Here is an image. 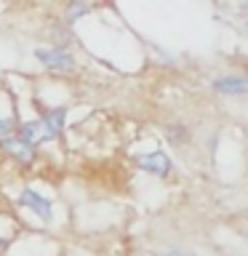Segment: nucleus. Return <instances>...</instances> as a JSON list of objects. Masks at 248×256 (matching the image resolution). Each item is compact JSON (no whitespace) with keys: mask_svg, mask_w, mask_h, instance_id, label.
I'll return each instance as SVG.
<instances>
[{"mask_svg":"<svg viewBox=\"0 0 248 256\" xmlns=\"http://www.w3.org/2000/svg\"><path fill=\"white\" fill-rule=\"evenodd\" d=\"M19 139H22L24 144H30V147H32V144L40 142V139H51V134H48V128H46L43 120H35V123H24V126H22Z\"/></svg>","mask_w":248,"mask_h":256,"instance_id":"4","label":"nucleus"},{"mask_svg":"<svg viewBox=\"0 0 248 256\" xmlns=\"http://www.w3.org/2000/svg\"><path fill=\"white\" fill-rule=\"evenodd\" d=\"M8 134H11V123H8V120H0V136H3V142L8 139Z\"/></svg>","mask_w":248,"mask_h":256,"instance_id":"8","label":"nucleus"},{"mask_svg":"<svg viewBox=\"0 0 248 256\" xmlns=\"http://www.w3.org/2000/svg\"><path fill=\"white\" fill-rule=\"evenodd\" d=\"M64 120H67V115H64L62 110H56V112H51V115H46V118H43V123H46V128H48V134L56 136V134H62Z\"/></svg>","mask_w":248,"mask_h":256,"instance_id":"7","label":"nucleus"},{"mask_svg":"<svg viewBox=\"0 0 248 256\" xmlns=\"http://www.w3.org/2000/svg\"><path fill=\"white\" fill-rule=\"evenodd\" d=\"M163 256H184L182 251H168V254H163Z\"/></svg>","mask_w":248,"mask_h":256,"instance_id":"10","label":"nucleus"},{"mask_svg":"<svg viewBox=\"0 0 248 256\" xmlns=\"http://www.w3.org/2000/svg\"><path fill=\"white\" fill-rule=\"evenodd\" d=\"M139 166L144 168V171L158 174V176H166L168 171H171V160H168V155H163V152H152V155H142V158H139Z\"/></svg>","mask_w":248,"mask_h":256,"instance_id":"3","label":"nucleus"},{"mask_svg":"<svg viewBox=\"0 0 248 256\" xmlns=\"http://www.w3.org/2000/svg\"><path fill=\"white\" fill-rule=\"evenodd\" d=\"M19 206L32 208V211H35L43 222H51V219H54L51 200L43 198V195H40V192H35V190H22V195H19Z\"/></svg>","mask_w":248,"mask_h":256,"instance_id":"2","label":"nucleus"},{"mask_svg":"<svg viewBox=\"0 0 248 256\" xmlns=\"http://www.w3.org/2000/svg\"><path fill=\"white\" fill-rule=\"evenodd\" d=\"M214 91H219V94H248V78H219V80H214Z\"/></svg>","mask_w":248,"mask_h":256,"instance_id":"5","label":"nucleus"},{"mask_svg":"<svg viewBox=\"0 0 248 256\" xmlns=\"http://www.w3.org/2000/svg\"><path fill=\"white\" fill-rule=\"evenodd\" d=\"M35 56H38V59L46 64V67H51V70L75 72V67H78L75 56L67 54L64 48H35Z\"/></svg>","mask_w":248,"mask_h":256,"instance_id":"1","label":"nucleus"},{"mask_svg":"<svg viewBox=\"0 0 248 256\" xmlns=\"http://www.w3.org/2000/svg\"><path fill=\"white\" fill-rule=\"evenodd\" d=\"M3 147H6L8 155H14L16 160H22V163H30L32 160V147L24 144L22 139H11V136H8V139L3 142Z\"/></svg>","mask_w":248,"mask_h":256,"instance_id":"6","label":"nucleus"},{"mask_svg":"<svg viewBox=\"0 0 248 256\" xmlns=\"http://www.w3.org/2000/svg\"><path fill=\"white\" fill-rule=\"evenodd\" d=\"M83 11H88V6H83V3H72V8H70L72 16H75V14H83Z\"/></svg>","mask_w":248,"mask_h":256,"instance_id":"9","label":"nucleus"}]
</instances>
